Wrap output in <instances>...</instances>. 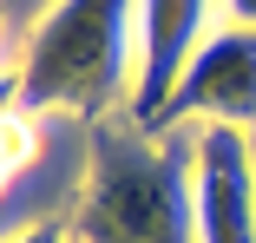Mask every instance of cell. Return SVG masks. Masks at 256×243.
Segmentation results:
<instances>
[{
    "instance_id": "obj_1",
    "label": "cell",
    "mask_w": 256,
    "mask_h": 243,
    "mask_svg": "<svg viewBox=\"0 0 256 243\" xmlns=\"http://www.w3.org/2000/svg\"><path fill=\"white\" fill-rule=\"evenodd\" d=\"M72 236L79 243H197L190 125L178 132H144L132 118L92 125Z\"/></svg>"
},
{
    "instance_id": "obj_2",
    "label": "cell",
    "mask_w": 256,
    "mask_h": 243,
    "mask_svg": "<svg viewBox=\"0 0 256 243\" xmlns=\"http://www.w3.org/2000/svg\"><path fill=\"white\" fill-rule=\"evenodd\" d=\"M132 40H138V0H53L20 53V106L33 118L46 112L86 125L125 118Z\"/></svg>"
},
{
    "instance_id": "obj_3",
    "label": "cell",
    "mask_w": 256,
    "mask_h": 243,
    "mask_svg": "<svg viewBox=\"0 0 256 243\" xmlns=\"http://www.w3.org/2000/svg\"><path fill=\"white\" fill-rule=\"evenodd\" d=\"M210 0H138V40H132V106L125 118L158 132L171 92L184 86L190 60L210 40Z\"/></svg>"
},
{
    "instance_id": "obj_4",
    "label": "cell",
    "mask_w": 256,
    "mask_h": 243,
    "mask_svg": "<svg viewBox=\"0 0 256 243\" xmlns=\"http://www.w3.org/2000/svg\"><path fill=\"white\" fill-rule=\"evenodd\" d=\"M190 210H197V243H256L250 132L190 125Z\"/></svg>"
},
{
    "instance_id": "obj_5",
    "label": "cell",
    "mask_w": 256,
    "mask_h": 243,
    "mask_svg": "<svg viewBox=\"0 0 256 243\" xmlns=\"http://www.w3.org/2000/svg\"><path fill=\"white\" fill-rule=\"evenodd\" d=\"M178 125H236V132L256 125V26H217L204 40L158 132H178Z\"/></svg>"
},
{
    "instance_id": "obj_6",
    "label": "cell",
    "mask_w": 256,
    "mask_h": 243,
    "mask_svg": "<svg viewBox=\"0 0 256 243\" xmlns=\"http://www.w3.org/2000/svg\"><path fill=\"white\" fill-rule=\"evenodd\" d=\"M40 158V118L26 106H7L0 112V190H7L14 178H26Z\"/></svg>"
},
{
    "instance_id": "obj_7",
    "label": "cell",
    "mask_w": 256,
    "mask_h": 243,
    "mask_svg": "<svg viewBox=\"0 0 256 243\" xmlns=\"http://www.w3.org/2000/svg\"><path fill=\"white\" fill-rule=\"evenodd\" d=\"M7 243H79V236H72V217H33V224H20Z\"/></svg>"
},
{
    "instance_id": "obj_8",
    "label": "cell",
    "mask_w": 256,
    "mask_h": 243,
    "mask_svg": "<svg viewBox=\"0 0 256 243\" xmlns=\"http://www.w3.org/2000/svg\"><path fill=\"white\" fill-rule=\"evenodd\" d=\"M217 7L230 14V26H256V0H217Z\"/></svg>"
},
{
    "instance_id": "obj_9",
    "label": "cell",
    "mask_w": 256,
    "mask_h": 243,
    "mask_svg": "<svg viewBox=\"0 0 256 243\" xmlns=\"http://www.w3.org/2000/svg\"><path fill=\"white\" fill-rule=\"evenodd\" d=\"M250 164H256V125H250Z\"/></svg>"
},
{
    "instance_id": "obj_10",
    "label": "cell",
    "mask_w": 256,
    "mask_h": 243,
    "mask_svg": "<svg viewBox=\"0 0 256 243\" xmlns=\"http://www.w3.org/2000/svg\"><path fill=\"white\" fill-rule=\"evenodd\" d=\"M0 40H7V14H0Z\"/></svg>"
}]
</instances>
